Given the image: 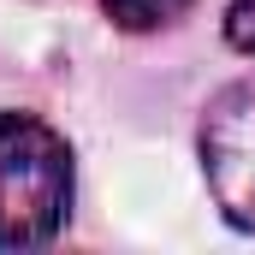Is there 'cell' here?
<instances>
[{"label":"cell","mask_w":255,"mask_h":255,"mask_svg":"<svg viewBox=\"0 0 255 255\" xmlns=\"http://www.w3.org/2000/svg\"><path fill=\"white\" fill-rule=\"evenodd\" d=\"M71 148L30 113H0V250H36L65 226Z\"/></svg>","instance_id":"1"},{"label":"cell","mask_w":255,"mask_h":255,"mask_svg":"<svg viewBox=\"0 0 255 255\" xmlns=\"http://www.w3.org/2000/svg\"><path fill=\"white\" fill-rule=\"evenodd\" d=\"M226 42L238 54H255V0H232L226 6Z\"/></svg>","instance_id":"4"},{"label":"cell","mask_w":255,"mask_h":255,"mask_svg":"<svg viewBox=\"0 0 255 255\" xmlns=\"http://www.w3.org/2000/svg\"><path fill=\"white\" fill-rule=\"evenodd\" d=\"M101 6L119 30H154V24H172L190 0H101Z\"/></svg>","instance_id":"3"},{"label":"cell","mask_w":255,"mask_h":255,"mask_svg":"<svg viewBox=\"0 0 255 255\" xmlns=\"http://www.w3.org/2000/svg\"><path fill=\"white\" fill-rule=\"evenodd\" d=\"M202 172L220 214L238 232H255V77L214 95L202 119Z\"/></svg>","instance_id":"2"}]
</instances>
